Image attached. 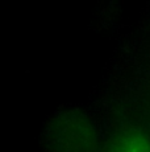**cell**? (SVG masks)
<instances>
[{
    "mask_svg": "<svg viewBox=\"0 0 150 152\" xmlns=\"http://www.w3.org/2000/svg\"><path fill=\"white\" fill-rule=\"evenodd\" d=\"M96 139L91 124L74 113L51 119L44 134L45 152H94Z\"/></svg>",
    "mask_w": 150,
    "mask_h": 152,
    "instance_id": "cell-1",
    "label": "cell"
},
{
    "mask_svg": "<svg viewBox=\"0 0 150 152\" xmlns=\"http://www.w3.org/2000/svg\"><path fill=\"white\" fill-rule=\"evenodd\" d=\"M107 152H150V136L138 130H126L109 142Z\"/></svg>",
    "mask_w": 150,
    "mask_h": 152,
    "instance_id": "cell-2",
    "label": "cell"
}]
</instances>
